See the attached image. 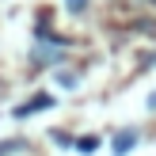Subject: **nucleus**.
I'll return each instance as SVG.
<instances>
[{"mask_svg":"<svg viewBox=\"0 0 156 156\" xmlns=\"http://www.w3.org/2000/svg\"><path fill=\"white\" fill-rule=\"evenodd\" d=\"M152 4H156V0H152Z\"/></svg>","mask_w":156,"mask_h":156,"instance_id":"nucleus-6","label":"nucleus"},{"mask_svg":"<svg viewBox=\"0 0 156 156\" xmlns=\"http://www.w3.org/2000/svg\"><path fill=\"white\" fill-rule=\"evenodd\" d=\"M42 107H50V95H34V99H30L27 107H19V111H15V114H19V118H23V114H34V111H42Z\"/></svg>","mask_w":156,"mask_h":156,"instance_id":"nucleus-1","label":"nucleus"},{"mask_svg":"<svg viewBox=\"0 0 156 156\" xmlns=\"http://www.w3.org/2000/svg\"><path fill=\"white\" fill-rule=\"evenodd\" d=\"M149 107H152V111H156V91H152V99H149Z\"/></svg>","mask_w":156,"mask_h":156,"instance_id":"nucleus-5","label":"nucleus"},{"mask_svg":"<svg viewBox=\"0 0 156 156\" xmlns=\"http://www.w3.org/2000/svg\"><path fill=\"white\" fill-rule=\"evenodd\" d=\"M95 145H99L95 137H88V141H76V149H80V152H95Z\"/></svg>","mask_w":156,"mask_h":156,"instance_id":"nucleus-3","label":"nucleus"},{"mask_svg":"<svg viewBox=\"0 0 156 156\" xmlns=\"http://www.w3.org/2000/svg\"><path fill=\"white\" fill-rule=\"evenodd\" d=\"M84 4H88V0H69V8H73V12H80Z\"/></svg>","mask_w":156,"mask_h":156,"instance_id":"nucleus-4","label":"nucleus"},{"mask_svg":"<svg viewBox=\"0 0 156 156\" xmlns=\"http://www.w3.org/2000/svg\"><path fill=\"white\" fill-rule=\"evenodd\" d=\"M133 145H137V137H133V133H122V137H118V145H114V152H129Z\"/></svg>","mask_w":156,"mask_h":156,"instance_id":"nucleus-2","label":"nucleus"}]
</instances>
